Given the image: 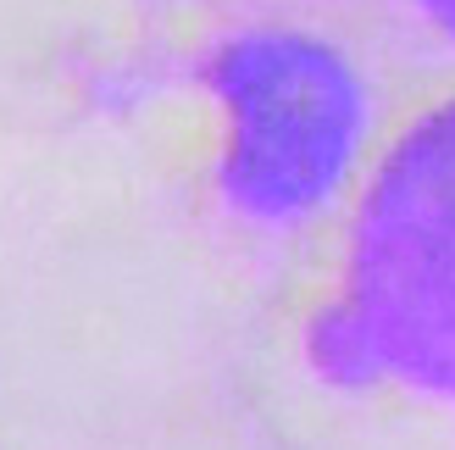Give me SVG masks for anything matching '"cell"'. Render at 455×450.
Here are the masks:
<instances>
[{"instance_id":"cell-1","label":"cell","mask_w":455,"mask_h":450,"mask_svg":"<svg viewBox=\"0 0 455 450\" xmlns=\"http://www.w3.org/2000/svg\"><path fill=\"white\" fill-rule=\"evenodd\" d=\"M333 384H405L455 400V100L400 133L361 195L345 278L311 323Z\"/></svg>"},{"instance_id":"cell-2","label":"cell","mask_w":455,"mask_h":450,"mask_svg":"<svg viewBox=\"0 0 455 450\" xmlns=\"http://www.w3.org/2000/svg\"><path fill=\"white\" fill-rule=\"evenodd\" d=\"M405 12H417L427 28H439L444 39H455V0H400Z\"/></svg>"}]
</instances>
